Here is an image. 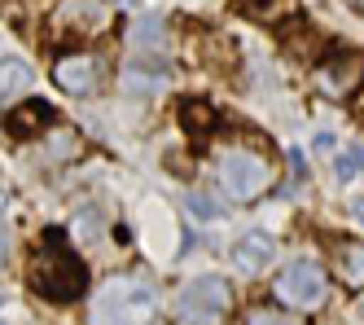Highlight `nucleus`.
Masks as SVG:
<instances>
[{
    "mask_svg": "<svg viewBox=\"0 0 364 325\" xmlns=\"http://www.w3.org/2000/svg\"><path fill=\"white\" fill-rule=\"evenodd\" d=\"M176 312L189 325H220L232 312V286L224 277H193L176 294Z\"/></svg>",
    "mask_w": 364,
    "mask_h": 325,
    "instance_id": "3",
    "label": "nucleus"
},
{
    "mask_svg": "<svg viewBox=\"0 0 364 325\" xmlns=\"http://www.w3.org/2000/svg\"><path fill=\"white\" fill-rule=\"evenodd\" d=\"M31 290L48 304H70L88 290V268L84 259L66 247V233L62 229H44L40 251L31 255V273H27Z\"/></svg>",
    "mask_w": 364,
    "mask_h": 325,
    "instance_id": "1",
    "label": "nucleus"
},
{
    "mask_svg": "<svg viewBox=\"0 0 364 325\" xmlns=\"http://www.w3.org/2000/svg\"><path fill=\"white\" fill-rule=\"evenodd\" d=\"M189 207H193L198 215H206V220H215V215H220V211H215L211 202H202V198H189Z\"/></svg>",
    "mask_w": 364,
    "mask_h": 325,
    "instance_id": "20",
    "label": "nucleus"
},
{
    "mask_svg": "<svg viewBox=\"0 0 364 325\" xmlns=\"http://www.w3.org/2000/svg\"><path fill=\"white\" fill-rule=\"evenodd\" d=\"M220 185H224L228 198L250 202V198H259L272 185V162L250 154V150H228L220 158Z\"/></svg>",
    "mask_w": 364,
    "mask_h": 325,
    "instance_id": "5",
    "label": "nucleus"
},
{
    "mask_svg": "<svg viewBox=\"0 0 364 325\" xmlns=\"http://www.w3.org/2000/svg\"><path fill=\"white\" fill-rule=\"evenodd\" d=\"M277 259V237L255 229V233H242V242L232 247V264L242 268V273H264V268Z\"/></svg>",
    "mask_w": 364,
    "mask_h": 325,
    "instance_id": "8",
    "label": "nucleus"
},
{
    "mask_svg": "<svg viewBox=\"0 0 364 325\" xmlns=\"http://www.w3.org/2000/svg\"><path fill=\"white\" fill-rule=\"evenodd\" d=\"M127 40H132L136 48H163L167 44V22L145 14V18H136L132 26H127Z\"/></svg>",
    "mask_w": 364,
    "mask_h": 325,
    "instance_id": "13",
    "label": "nucleus"
},
{
    "mask_svg": "<svg viewBox=\"0 0 364 325\" xmlns=\"http://www.w3.org/2000/svg\"><path fill=\"white\" fill-rule=\"evenodd\" d=\"M351 5H355V9H364V0H351Z\"/></svg>",
    "mask_w": 364,
    "mask_h": 325,
    "instance_id": "23",
    "label": "nucleus"
},
{
    "mask_svg": "<svg viewBox=\"0 0 364 325\" xmlns=\"http://www.w3.org/2000/svg\"><path fill=\"white\" fill-rule=\"evenodd\" d=\"M18 93H31V66L18 58H0V101H9Z\"/></svg>",
    "mask_w": 364,
    "mask_h": 325,
    "instance_id": "11",
    "label": "nucleus"
},
{
    "mask_svg": "<svg viewBox=\"0 0 364 325\" xmlns=\"http://www.w3.org/2000/svg\"><path fill=\"white\" fill-rule=\"evenodd\" d=\"M351 215H355V220H360V225H364V198H360V202H355V207H351Z\"/></svg>",
    "mask_w": 364,
    "mask_h": 325,
    "instance_id": "21",
    "label": "nucleus"
},
{
    "mask_svg": "<svg viewBox=\"0 0 364 325\" xmlns=\"http://www.w3.org/2000/svg\"><path fill=\"white\" fill-rule=\"evenodd\" d=\"M246 325H285V321H281L272 308H259V312H250V316H246Z\"/></svg>",
    "mask_w": 364,
    "mask_h": 325,
    "instance_id": "19",
    "label": "nucleus"
},
{
    "mask_svg": "<svg viewBox=\"0 0 364 325\" xmlns=\"http://www.w3.org/2000/svg\"><path fill=\"white\" fill-rule=\"evenodd\" d=\"M338 273H343L347 286H364V247H343L338 251Z\"/></svg>",
    "mask_w": 364,
    "mask_h": 325,
    "instance_id": "16",
    "label": "nucleus"
},
{
    "mask_svg": "<svg viewBox=\"0 0 364 325\" xmlns=\"http://www.w3.org/2000/svg\"><path fill=\"white\" fill-rule=\"evenodd\" d=\"M5 255H9V242H5V233H0V264H5Z\"/></svg>",
    "mask_w": 364,
    "mask_h": 325,
    "instance_id": "22",
    "label": "nucleus"
},
{
    "mask_svg": "<svg viewBox=\"0 0 364 325\" xmlns=\"http://www.w3.org/2000/svg\"><path fill=\"white\" fill-rule=\"evenodd\" d=\"M80 150H84V141L75 137L70 128H58V132H53V141H48V154H53V158H75Z\"/></svg>",
    "mask_w": 364,
    "mask_h": 325,
    "instance_id": "18",
    "label": "nucleus"
},
{
    "mask_svg": "<svg viewBox=\"0 0 364 325\" xmlns=\"http://www.w3.org/2000/svg\"><path fill=\"white\" fill-rule=\"evenodd\" d=\"M180 123L202 137V132H211V128H215V110H211L206 101H198V97H185V101H180Z\"/></svg>",
    "mask_w": 364,
    "mask_h": 325,
    "instance_id": "14",
    "label": "nucleus"
},
{
    "mask_svg": "<svg viewBox=\"0 0 364 325\" xmlns=\"http://www.w3.org/2000/svg\"><path fill=\"white\" fill-rule=\"evenodd\" d=\"M70 18H75L80 31H101V26H106V9H101L97 0H66V5H62V22H70Z\"/></svg>",
    "mask_w": 364,
    "mask_h": 325,
    "instance_id": "12",
    "label": "nucleus"
},
{
    "mask_svg": "<svg viewBox=\"0 0 364 325\" xmlns=\"http://www.w3.org/2000/svg\"><path fill=\"white\" fill-rule=\"evenodd\" d=\"M237 9L246 18H259V22H272L277 9H294V0H237Z\"/></svg>",
    "mask_w": 364,
    "mask_h": 325,
    "instance_id": "17",
    "label": "nucleus"
},
{
    "mask_svg": "<svg viewBox=\"0 0 364 325\" xmlns=\"http://www.w3.org/2000/svg\"><path fill=\"white\" fill-rule=\"evenodd\" d=\"M333 176L343 180V185L360 180V176H364V145H347V150H338V158H333Z\"/></svg>",
    "mask_w": 364,
    "mask_h": 325,
    "instance_id": "15",
    "label": "nucleus"
},
{
    "mask_svg": "<svg viewBox=\"0 0 364 325\" xmlns=\"http://www.w3.org/2000/svg\"><path fill=\"white\" fill-rule=\"evenodd\" d=\"M316 79H321V88L329 93V97H347V93H355L360 84H364V53H333V58L316 71Z\"/></svg>",
    "mask_w": 364,
    "mask_h": 325,
    "instance_id": "6",
    "label": "nucleus"
},
{
    "mask_svg": "<svg viewBox=\"0 0 364 325\" xmlns=\"http://www.w3.org/2000/svg\"><path fill=\"white\" fill-rule=\"evenodd\" d=\"M53 79H58V88H66L75 97H88L97 88V62L88 53H70V58H62L53 66Z\"/></svg>",
    "mask_w": 364,
    "mask_h": 325,
    "instance_id": "9",
    "label": "nucleus"
},
{
    "mask_svg": "<svg viewBox=\"0 0 364 325\" xmlns=\"http://www.w3.org/2000/svg\"><path fill=\"white\" fill-rule=\"evenodd\" d=\"M272 294H277V304L294 308V312H316V308H325V294H329L325 268L311 259H294L290 268H281Z\"/></svg>",
    "mask_w": 364,
    "mask_h": 325,
    "instance_id": "4",
    "label": "nucleus"
},
{
    "mask_svg": "<svg viewBox=\"0 0 364 325\" xmlns=\"http://www.w3.org/2000/svg\"><path fill=\"white\" fill-rule=\"evenodd\" d=\"M119 84H123V93H141V97H149V93H163L167 84H171V62H163V58H132L123 66V75H119Z\"/></svg>",
    "mask_w": 364,
    "mask_h": 325,
    "instance_id": "7",
    "label": "nucleus"
},
{
    "mask_svg": "<svg viewBox=\"0 0 364 325\" xmlns=\"http://www.w3.org/2000/svg\"><path fill=\"white\" fill-rule=\"evenodd\" d=\"M48 119H53L48 101H27V105H18V110L9 115V132L14 137H36V132H44Z\"/></svg>",
    "mask_w": 364,
    "mask_h": 325,
    "instance_id": "10",
    "label": "nucleus"
},
{
    "mask_svg": "<svg viewBox=\"0 0 364 325\" xmlns=\"http://www.w3.org/2000/svg\"><path fill=\"white\" fill-rule=\"evenodd\" d=\"M159 299L136 277H110L92 299V325H149Z\"/></svg>",
    "mask_w": 364,
    "mask_h": 325,
    "instance_id": "2",
    "label": "nucleus"
}]
</instances>
